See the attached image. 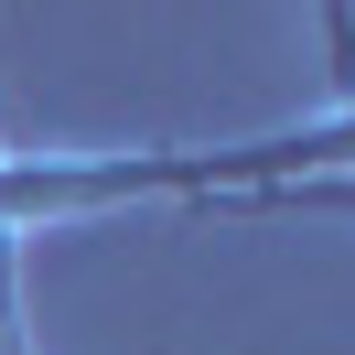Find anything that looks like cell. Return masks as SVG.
Returning <instances> with one entry per match:
<instances>
[{
  "label": "cell",
  "instance_id": "1",
  "mask_svg": "<svg viewBox=\"0 0 355 355\" xmlns=\"http://www.w3.org/2000/svg\"><path fill=\"white\" fill-rule=\"evenodd\" d=\"M0 355H33L22 345V291H0Z\"/></svg>",
  "mask_w": 355,
  "mask_h": 355
}]
</instances>
